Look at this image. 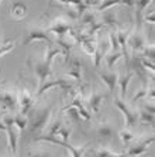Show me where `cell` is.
<instances>
[{
	"instance_id": "cell-1",
	"label": "cell",
	"mask_w": 155,
	"mask_h": 157,
	"mask_svg": "<svg viewBox=\"0 0 155 157\" xmlns=\"http://www.w3.org/2000/svg\"><path fill=\"white\" fill-rule=\"evenodd\" d=\"M57 57H64L62 51L55 45V44H47L45 47V55L42 59H33L30 57L27 59V65L33 70L34 75L37 77V84L38 88L44 85L52 77V62Z\"/></svg>"
},
{
	"instance_id": "cell-2",
	"label": "cell",
	"mask_w": 155,
	"mask_h": 157,
	"mask_svg": "<svg viewBox=\"0 0 155 157\" xmlns=\"http://www.w3.org/2000/svg\"><path fill=\"white\" fill-rule=\"evenodd\" d=\"M51 116H52V105L51 103L50 105H38L33 108L30 110V113L27 115V121H28L27 129H25L27 136L31 139H35L37 136L42 135Z\"/></svg>"
},
{
	"instance_id": "cell-3",
	"label": "cell",
	"mask_w": 155,
	"mask_h": 157,
	"mask_svg": "<svg viewBox=\"0 0 155 157\" xmlns=\"http://www.w3.org/2000/svg\"><path fill=\"white\" fill-rule=\"evenodd\" d=\"M54 88H59V89H64L65 92H71L73 91L76 88L75 82H73L72 79H69V78L64 77V78H54V77H51L50 79L45 82L44 85H41L40 88H38V91L34 94V96H35V99L41 98V96L45 94L47 91H50V89H54Z\"/></svg>"
},
{
	"instance_id": "cell-4",
	"label": "cell",
	"mask_w": 155,
	"mask_h": 157,
	"mask_svg": "<svg viewBox=\"0 0 155 157\" xmlns=\"http://www.w3.org/2000/svg\"><path fill=\"white\" fill-rule=\"evenodd\" d=\"M0 108L4 113H14L18 109L17 88H4L0 91Z\"/></svg>"
},
{
	"instance_id": "cell-5",
	"label": "cell",
	"mask_w": 155,
	"mask_h": 157,
	"mask_svg": "<svg viewBox=\"0 0 155 157\" xmlns=\"http://www.w3.org/2000/svg\"><path fill=\"white\" fill-rule=\"evenodd\" d=\"M33 43H47V44H54L52 37L48 34V31L44 27L40 26H30L25 31V37L23 40V45H30Z\"/></svg>"
},
{
	"instance_id": "cell-6",
	"label": "cell",
	"mask_w": 155,
	"mask_h": 157,
	"mask_svg": "<svg viewBox=\"0 0 155 157\" xmlns=\"http://www.w3.org/2000/svg\"><path fill=\"white\" fill-rule=\"evenodd\" d=\"M17 92H18V113L27 115L30 113V110L34 108L35 105V96L27 85L23 84L21 86L17 88Z\"/></svg>"
},
{
	"instance_id": "cell-7",
	"label": "cell",
	"mask_w": 155,
	"mask_h": 157,
	"mask_svg": "<svg viewBox=\"0 0 155 157\" xmlns=\"http://www.w3.org/2000/svg\"><path fill=\"white\" fill-rule=\"evenodd\" d=\"M45 30L48 31L50 36H55L57 38H62V37H66L71 31H72L73 26L68 18L61 16V17L52 18L50 23V26H48Z\"/></svg>"
},
{
	"instance_id": "cell-8",
	"label": "cell",
	"mask_w": 155,
	"mask_h": 157,
	"mask_svg": "<svg viewBox=\"0 0 155 157\" xmlns=\"http://www.w3.org/2000/svg\"><path fill=\"white\" fill-rule=\"evenodd\" d=\"M114 105L124 116V128H134L138 122V110L133 109L126 103V101L119 98V95H114Z\"/></svg>"
},
{
	"instance_id": "cell-9",
	"label": "cell",
	"mask_w": 155,
	"mask_h": 157,
	"mask_svg": "<svg viewBox=\"0 0 155 157\" xmlns=\"http://www.w3.org/2000/svg\"><path fill=\"white\" fill-rule=\"evenodd\" d=\"M154 140V136H149V137H138L137 136L135 140L127 146V150L124 153H126L127 157H140L149 150Z\"/></svg>"
},
{
	"instance_id": "cell-10",
	"label": "cell",
	"mask_w": 155,
	"mask_h": 157,
	"mask_svg": "<svg viewBox=\"0 0 155 157\" xmlns=\"http://www.w3.org/2000/svg\"><path fill=\"white\" fill-rule=\"evenodd\" d=\"M4 124H6V133H7V143H9V150L11 153L17 154V142H18V135L14 130V113H3L2 115Z\"/></svg>"
},
{
	"instance_id": "cell-11",
	"label": "cell",
	"mask_w": 155,
	"mask_h": 157,
	"mask_svg": "<svg viewBox=\"0 0 155 157\" xmlns=\"http://www.w3.org/2000/svg\"><path fill=\"white\" fill-rule=\"evenodd\" d=\"M145 45H147V38H145L142 29H137V27L133 29V31L127 38V51L130 50L131 55H137Z\"/></svg>"
},
{
	"instance_id": "cell-12",
	"label": "cell",
	"mask_w": 155,
	"mask_h": 157,
	"mask_svg": "<svg viewBox=\"0 0 155 157\" xmlns=\"http://www.w3.org/2000/svg\"><path fill=\"white\" fill-rule=\"evenodd\" d=\"M68 62V71L65 72V77L69 79L75 81V82H82V65L83 62L79 57L76 55H69V58L66 59Z\"/></svg>"
},
{
	"instance_id": "cell-13",
	"label": "cell",
	"mask_w": 155,
	"mask_h": 157,
	"mask_svg": "<svg viewBox=\"0 0 155 157\" xmlns=\"http://www.w3.org/2000/svg\"><path fill=\"white\" fill-rule=\"evenodd\" d=\"M107 98L106 94L103 92H99V91H90L89 96L86 99V103H87V109H89L90 113H94V115H99L101 110V106H103V102L105 99Z\"/></svg>"
},
{
	"instance_id": "cell-14",
	"label": "cell",
	"mask_w": 155,
	"mask_h": 157,
	"mask_svg": "<svg viewBox=\"0 0 155 157\" xmlns=\"http://www.w3.org/2000/svg\"><path fill=\"white\" fill-rule=\"evenodd\" d=\"M154 102L151 103H145L142 108L138 109V122L142 124H147V126H154Z\"/></svg>"
},
{
	"instance_id": "cell-15",
	"label": "cell",
	"mask_w": 155,
	"mask_h": 157,
	"mask_svg": "<svg viewBox=\"0 0 155 157\" xmlns=\"http://www.w3.org/2000/svg\"><path fill=\"white\" fill-rule=\"evenodd\" d=\"M134 74L131 72L130 70H127L126 74H119V79H117V89H119L120 95L119 98L126 101V96H127V92H128V86H130V82L133 79Z\"/></svg>"
},
{
	"instance_id": "cell-16",
	"label": "cell",
	"mask_w": 155,
	"mask_h": 157,
	"mask_svg": "<svg viewBox=\"0 0 155 157\" xmlns=\"http://www.w3.org/2000/svg\"><path fill=\"white\" fill-rule=\"evenodd\" d=\"M99 78L101 82H105L106 86L109 88L110 94H114L117 91V79H119V74L113 72V71H100Z\"/></svg>"
},
{
	"instance_id": "cell-17",
	"label": "cell",
	"mask_w": 155,
	"mask_h": 157,
	"mask_svg": "<svg viewBox=\"0 0 155 157\" xmlns=\"http://www.w3.org/2000/svg\"><path fill=\"white\" fill-rule=\"evenodd\" d=\"M96 135L99 139H112L114 136V126L107 119H101L96 126Z\"/></svg>"
},
{
	"instance_id": "cell-18",
	"label": "cell",
	"mask_w": 155,
	"mask_h": 157,
	"mask_svg": "<svg viewBox=\"0 0 155 157\" xmlns=\"http://www.w3.org/2000/svg\"><path fill=\"white\" fill-rule=\"evenodd\" d=\"M152 3V0H134V13H135V27L142 29V14L145 9Z\"/></svg>"
},
{
	"instance_id": "cell-19",
	"label": "cell",
	"mask_w": 155,
	"mask_h": 157,
	"mask_svg": "<svg viewBox=\"0 0 155 157\" xmlns=\"http://www.w3.org/2000/svg\"><path fill=\"white\" fill-rule=\"evenodd\" d=\"M28 14V9L23 2H13L10 6V16L16 21H21Z\"/></svg>"
},
{
	"instance_id": "cell-20",
	"label": "cell",
	"mask_w": 155,
	"mask_h": 157,
	"mask_svg": "<svg viewBox=\"0 0 155 157\" xmlns=\"http://www.w3.org/2000/svg\"><path fill=\"white\" fill-rule=\"evenodd\" d=\"M101 24L103 26H109V27H120V23L117 20V10L114 9H109V10L103 11V16H101Z\"/></svg>"
},
{
	"instance_id": "cell-21",
	"label": "cell",
	"mask_w": 155,
	"mask_h": 157,
	"mask_svg": "<svg viewBox=\"0 0 155 157\" xmlns=\"http://www.w3.org/2000/svg\"><path fill=\"white\" fill-rule=\"evenodd\" d=\"M79 20L82 21V24L86 27V29H89V27H93L94 24H98V23H99L96 13H94V11H92L90 9H87L85 13H82V14H80Z\"/></svg>"
},
{
	"instance_id": "cell-22",
	"label": "cell",
	"mask_w": 155,
	"mask_h": 157,
	"mask_svg": "<svg viewBox=\"0 0 155 157\" xmlns=\"http://www.w3.org/2000/svg\"><path fill=\"white\" fill-rule=\"evenodd\" d=\"M119 137H120V140H121V143L124 144V146H128V144H131V143L135 140V137H137V135L134 133L131 129H128V128H123L119 132Z\"/></svg>"
},
{
	"instance_id": "cell-23",
	"label": "cell",
	"mask_w": 155,
	"mask_h": 157,
	"mask_svg": "<svg viewBox=\"0 0 155 157\" xmlns=\"http://www.w3.org/2000/svg\"><path fill=\"white\" fill-rule=\"evenodd\" d=\"M121 57H123L121 51H109L103 58H105V62H106V65H107L109 70H113L114 65L117 64V61H119Z\"/></svg>"
},
{
	"instance_id": "cell-24",
	"label": "cell",
	"mask_w": 155,
	"mask_h": 157,
	"mask_svg": "<svg viewBox=\"0 0 155 157\" xmlns=\"http://www.w3.org/2000/svg\"><path fill=\"white\" fill-rule=\"evenodd\" d=\"M65 149L69 150L71 157H83V156H85V153H86V150L89 149V143L82 144V146H79V147H75V146H72V144L68 142L65 144Z\"/></svg>"
},
{
	"instance_id": "cell-25",
	"label": "cell",
	"mask_w": 155,
	"mask_h": 157,
	"mask_svg": "<svg viewBox=\"0 0 155 157\" xmlns=\"http://www.w3.org/2000/svg\"><path fill=\"white\" fill-rule=\"evenodd\" d=\"M27 123H28L27 116H24V115H21V113H14V128H17V130L20 132V133L25 132Z\"/></svg>"
},
{
	"instance_id": "cell-26",
	"label": "cell",
	"mask_w": 155,
	"mask_h": 157,
	"mask_svg": "<svg viewBox=\"0 0 155 157\" xmlns=\"http://www.w3.org/2000/svg\"><path fill=\"white\" fill-rule=\"evenodd\" d=\"M154 55H155V47L154 44H149V45H145L142 50H141L140 52H138V57H141V58H147V59H151V61H154Z\"/></svg>"
},
{
	"instance_id": "cell-27",
	"label": "cell",
	"mask_w": 155,
	"mask_h": 157,
	"mask_svg": "<svg viewBox=\"0 0 155 157\" xmlns=\"http://www.w3.org/2000/svg\"><path fill=\"white\" fill-rule=\"evenodd\" d=\"M16 47V40L14 41H0V58L10 52L11 50H14Z\"/></svg>"
},
{
	"instance_id": "cell-28",
	"label": "cell",
	"mask_w": 155,
	"mask_h": 157,
	"mask_svg": "<svg viewBox=\"0 0 155 157\" xmlns=\"http://www.w3.org/2000/svg\"><path fill=\"white\" fill-rule=\"evenodd\" d=\"M28 157H52L50 150L42 149V147H37V149L30 150Z\"/></svg>"
},
{
	"instance_id": "cell-29",
	"label": "cell",
	"mask_w": 155,
	"mask_h": 157,
	"mask_svg": "<svg viewBox=\"0 0 155 157\" xmlns=\"http://www.w3.org/2000/svg\"><path fill=\"white\" fill-rule=\"evenodd\" d=\"M147 92H148V84L142 85V88H141L140 91L131 98V102L137 103V102H140V101H142V99H147Z\"/></svg>"
},
{
	"instance_id": "cell-30",
	"label": "cell",
	"mask_w": 155,
	"mask_h": 157,
	"mask_svg": "<svg viewBox=\"0 0 155 157\" xmlns=\"http://www.w3.org/2000/svg\"><path fill=\"white\" fill-rule=\"evenodd\" d=\"M110 153H112V150L107 147H98L94 150V157H107Z\"/></svg>"
},
{
	"instance_id": "cell-31",
	"label": "cell",
	"mask_w": 155,
	"mask_h": 157,
	"mask_svg": "<svg viewBox=\"0 0 155 157\" xmlns=\"http://www.w3.org/2000/svg\"><path fill=\"white\" fill-rule=\"evenodd\" d=\"M154 16H155L154 10H151L149 13H144V14H142V21H147V23H149V24H154V21H155Z\"/></svg>"
},
{
	"instance_id": "cell-32",
	"label": "cell",
	"mask_w": 155,
	"mask_h": 157,
	"mask_svg": "<svg viewBox=\"0 0 155 157\" xmlns=\"http://www.w3.org/2000/svg\"><path fill=\"white\" fill-rule=\"evenodd\" d=\"M107 157H127V156H126V153H114V151H112Z\"/></svg>"
},
{
	"instance_id": "cell-33",
	"label": "cell",
	"mask_w": 155,
	"mask_h": 157,
	"mask_svg": "<svg viewBox=\"0 0 155 157\" xmlns=\"http://www.w3.org/2000/svg\"><path fill=\"white\" fill-rule=\"evenodd\" d=\"M0 132H6V124H4L3 119H2V115H0Z\"/></svg>"
},
{
	"instance_id": "cell-34",
	"label": "cell",
	"mask_w": 155,
	"mask_h": 157,
	"mask_svg": "<svg viewBox=\"0 0 155 157\" xmlns=\"http://www.w3.org/2000/svg\"><path fill=\"white\" fill-rule=\"evenodd\" d=\"M58 3H61V4H65V6H68V0H57Z\"/></svg>"
},
{
	"instance_id": "cell-35",
	"label": "cell",
	"mask_w": 155,
	"mask_h": 157,
	"mask_svg": "<svg viewBox=\"0 0 155 157\" xmlns=\"http://www.w3.org/2000/svg\"><path fill=\"white\" fill-rule=\"evenodd\" d=\"M64 157H71V156H69V154H65V156H64Z\"/></svg>"
},
{
	"instance_id": "cell-36",
	"label": "cell",
	"mask_w": 155,
	"mask_h": 157,
	"mask_svg": "<svg viewBox=\"0 0 155 157\" xmlns=\"http://www.w3.org/2000/svg\"><path fill=\"white\" fill-rule=\"evenodd\" d=\"M0 2H2V0H0Z\"/></svg>"
}]
</instances>
